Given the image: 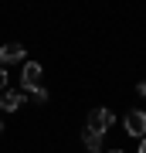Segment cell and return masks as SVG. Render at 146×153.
Returning a JSON list of instances; mask_svg holds the SVG:
<instances>
[{"label": "cell", "mask_w": 146, "mask_h": 153, "mask_svg": "<svg viewBox=\"0 0 146 153\" xmlns=\"http://www.w3.org/2000/svg\"><path fill=\"white\" fill-rule=\"evenodd\" d=\"M112 123H116V112L105 109V105H99V109L88 112V129H95V133H105Z\"/></svg>", "instance_id": "1"}, {"label": "cell", "mask_w": 146, "mask_h": 153, "mask_svg": "<svg viewBox=\"0 0 146 153\" xmlns=\"http://www.w3.org/2000/svg\"><path fill=\"white\" fill-rule=\"evenodd\" d=\"M126 133L136 136V140L146 136V112H143V109H133L129 116H126Z\"/></svg>", "instance_id": "2"}, {"label": "cell", "mask_w": 146, "mask_h": 153, "mask_svg": "<svg viewBox=\"0 0 146 153\" xmlns=\"http://www.w3.org/2000/svg\"><path fill=\"white\" fill-rule=\"evenodd\" d=\"M41 75H44V68L38 65V61H27V65H24V75H21V82H24V92L38 88V85H41Z\"/></svg>", "instance_id": "3"}, {"label": "cell", "mask_w": 146, "mask_h": 153, "mask_svg": "<svg viewBox=\"0 0 146 153\" xmlns=\"http://www.w3.org/2000/svg\"><path fill=\"white\" fill-rule=\"evenodd\" d=\"M24 58V44H0V68L4 65H14V61H21Z\"/></svg>", "instance_id": "4"}, {"label": "cell", "mask_w": 146, "mask_h": 153, "mask_svg": "<svg viewBox=\"0 0 146 153\" xmlns=\"http://www.w3.org/2000/svg\"><path fill=\"white\" fill-rule=\"evenodd\" d=\"M24 102H27L24 92H0V109H4V112H17Z\"/></svg>", "instance_id": "5"}, {"label": "cell", "mask_w": 146, "mask_h": 153, "mask_svg": "<svg viewBox=\"0 0 146 153\" xmlns=\"http://www.w3.org/2000/svg\"><path fill=\"white\" fill-rule=\"evenodd\" d=\"M82 143H85V150H102V133H95V129H88V126H85V129H82Z\"/></svg>", "instance_id": "6"}, {"label": "cell", "mask_w": 146, "mask_h": 153, "mask_svg": "<svg viewBox=\"0 0 146 153\" xmlns=\"http://www.w3.org/2000/svg\"><path fill=\"white\" fill-rule=\"evenodd\" d=\"M24 95L31 99V102H48V88H41V85H38V88H31V92H24Z\"/></svg>", "instance_id": "7"}, {"label": "cell", "mask_w": 146, "mask_h": 153, "mask_svg": "<svg viewBox=\"0 0 146 153\" xmlns=\"http://www.w3.org/2000/svg\"><path fill=\"white\" fill-rule=\"evenodd\" d=\"M0 92H7V71L0 68Z\"/></svg>", "instance_id": "8"}, {"label": "cell", "mask_w": 146, "mask_h": 153, "mask_svg": "<svg viewBox=\"0 0 146 153\" xmlns=\"http://www.w3.org/2000/svg\"><path fill=\"white\" fill-rule=\"evenodd\" d=\"M136 92H139V95H146V82H139V85H136Z\"/></svg>", "instance_id": "9"}, {"label": "cell", "mask_w": 146, "mask_h": 153, "mask_svg": "<svg viewBox=\"0 0 146 153\" xmlns=\"http://www.w3.org/2000/svg\"><path fill=\"white\" fill-rule=\"evenodd\" d=\"M139 153H146V136H143V140H139Z\"/></svg>", "instance_id": "10"}, {"label": "cell", "mask_w": 146, "mask_h": 153, "mask_svg": "<svg viewBox=\"0 0 146 153\" xmlns=\"http://www.w3.org/2000/svg\"><path fill=\"white\" fill-rule=\"evenodd\" d=\"M0 133H4V123H0Z\"/></svg>", "instance_id": "11"}, {"label": "cell", "mask_w": 146, "mask_h": 153, "mask_svg": "<svg viewBox=\"0 0 146 153\" xmlns=\"http://www.w3.org/2000/svg\"><path fill=\"white\" fill-rule=\"evenodd\" d=\"M112 153H122V150H112Z\"/></svg>", "instance_id": "12"}]
</instances>
